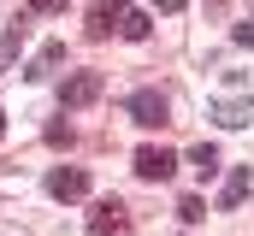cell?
I'll return each mask as SVG.
<instances>
[{"label":"cell","instance_id":"6da1fadb","mask_svg":"<svg viewBox=\"0 0 254 236\" xmlns=\"http://www.w3.org/2000/svg\"><path fill=\"white\" fill-rule=\"evenodd\" d=\"M101 89H107V77H101V71H71V77L60 83V107H65V113H77V107L101 101Z\"/></svg>","mask_w":254,"mask_h":236},{"label":"cell","instance_id":"7a4b0ae2","mask_svg":"<svg viewBox=\"0 0 254 236\" xmlns=\"http://www.w3.org/2000/svg\"><path fill=\"white\" fill-rule=\"evenodd\" d=\"M166 113H172V107H166V95H160V89H136V95H130V118H136L142 130H160Z\"/></svg>","mask_w":254,"mask_h":236},{"label":"cell","instance_id":"3957f363","mask_svg":"<svg viewBox=\"0 0 254 236\" xmlns=\"http://www.w3.org/2000/svg\"><path fill=\"white\" fill-rule=\"evenodd\" d=\"M172 172H178V154L172 148H136V177L142 183H166Z\"/></svg>","mask_w":254,"mask_h":236},{"label":"cell","instance_id":"277c9868","mask_svg":"<svg viewBox=\"0 0 254 236\" xmlns=\"http://www.w3.org/2000/svg\"><path fill=\"white\" fill-rule=\"evenodd\" d=\"M89 231H95V236H125L130 231V207H125V201H95Z\"/></svg>","mask_w":254,"mask_h":236},{"label":"cell","instance_id":"5b68a950","mask_svg":"<svg viewBox=\"0 0 254 236\" xmlns=\"http://www.w3.org/2000/svg\"><path fill=\"white\" fill-rule=\"evenodd\" d=\"M48 195H54V201H83V195H89V172H83V166L48 172Z\"/></svg>","mask_w":254,"mask_h":236},{"label":"cell","instance_id":"8992f818","mask_svg":"<svg viewBox=\"0 0 254 236\" xmlns=\"http://www.w3.org/2000/svg\"><path fill=\"white\" fill-rule=\"evenodd\" d=\"M213 118H219L225 130H243V124H254V95H237V101H213Z\"/></svg>","mask_w":254,"mask_h":236},{"label":"cell","instance_id":"52a82bcc","mask_svg":"<svg viewBox=\"0 0 254 236\" xmlns=\"http://www.w3.org/2000/svg\"><path fill=\"white\" fill-rule=\"evenodd\" d=\"M254 189V166H237V172L225 177V195H219V213H231V207H243V195Z\"/></svg>","mask_w":254,"mask_h":236},{"label":"cell","instance_id":"ba28073f","mask_svg":"<svg viewBox=\"0 0 254 236\" xmlns=\"http://www.w3.org/2000/svg\"><path fill=\"white\" fill-rule=\"evenodd\" d=\"M119 18H125V6H119V0H101V6L89 12V36H95V42H107V36L119 30Z\"/></svg>","mask_w":254,"mask_h":236},{"label":"cell","instance_id":"9c48e42d","mask_svg":"<svg viewBox=\"0 0 254 236\" xmlns=\"http://www.w3.org/2000/svg\"><path fill=\"white\" fill-rule=\"evenodd\" d=\"M54 65H65V42H48V48H42V54H36V65H30V71H24V77H30V83H42V77H48V71H54Z\"/></svg>","mask_w":254,"mask_h":236},{"label":"cell","instance_id":"30bf717a","mask_svg":"<svg viewBox=\"0 0 254 236\" xmlns=\"http://www.w3.org/2000/svg\"><path fill=\"white\" fill-rule=\"evenodd\" d=\"M148 30H154V24H148V12L125 6V18H119V36H125V42H148Z\"/></svg>","mask_w":254,"mask_h":236},{"label":"cell","instance_id":"8fae6325","mask_svg":"<svg viewBox=\"0 0 254 236\" xmlns=\"http://www.w3.org/2000/svg\"><path fill=\"white\" fill-rule=\"evenodd\" d=\"M18 48H24V18H18L12 30H0V71H6V65L18 59Z\"/></svg>","mask_w":254,"mask_h":236},{"label":"cell","instance_id":"7c38bea8","mask_svg":"<svg viewBox=\"0 0 254 236\" xmlns=\"http://www.w3.org/2000/svg\"><path fill=\"white\" fill-rule=\"evenodd\" d=\"M190 166H195V177H213V172H219V148H213V142H201V148L190 154Z\"/></svg>","mask_w":254,"mask_h":236},{"label":"cell","instance_id":"4fadbf2b","mask_svg":"<svg viewBox=\"0 0 254 236\" xmlns=\"http://www.w3.org/2000/svg\"><path fill=\"white\" fill-rule=\"evenodd\" d=\"M178 219H184V225H201V219H207V201H201V195H184V201H178Z\"/></svg>","mask_w":254,"mask_h":236},{"label":"cell","instance_id":"5bb4252c","mask_svg":"<svg viewBox=\"0 0 254 236\" xmlns=\"http://www.w3.org/2000/svg\"><path fill=\"white\" fill-rule=\"evenodd\" d=\"M48 142L54 148H71V124H48Z\"/></svg>","mask_w":254,"mask_h":236},{"label":"cell","instance_id":"9a60e30c","mask_svg":"<svg viewBox=\"0 0 254 236\" xmlns=\"http://www.w3.org/2000/svg\"><path fill=\"white\" fill-rule=\"evenodd\" d=\"M237 48H254V18H249V24H237Z\"/></svg>","mask_w":254,"mask_h":236},{"label":"cell","instance_id":"2e32d148","mask_svg":"<svg viewBox=\"0 0 254 236\" xmlns=\"http://www.w3.org/2000/svg\"><path fill=\"white\" fill-rule=\"evenodd\" d=\"M30 12H65V0H30Z\"/></svg>","mask_w":254,"mask_h":236},{"label":"cell","instance_id":"e0dca14e","mask_svg":"<svg viewBox=\"0 0 254 236\" xmlns=\"http://www.w3.org/2000/svg\"><path fill=\"white\" fill-rule=\"evenodd\" d=\"M154 6H160V12H184L190 0H154Z\"/></svg>","mask_w":254,"mask_h":236},{"label":"cell","instance_id":"ac0fdd59","mask_svg":"<svg viewBox=\"0 0 254 236\" xmlns=\"http://www.w3.org/2000/svg\"><path fill=\"white\" fill-rule=\"evenodd\" d=\"M0 136H6V118H0Z\"/></svg>","mask_w":254,"mask_h":236}]
</instances>
